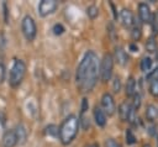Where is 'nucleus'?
Returning <instances> with one entry per match:
<instances>
[{"instance_id":"nucleus-5","label":"nucleus","mask_w":158,"mask_h":147,"mask_svg":"<svg viewBox=\"0 0 158 147\" xmlns=\"http://www.w3.org/2000/svg\"><path fill=\"white\" fill-rule=\"evenodd\" d=\"M112 69H114V57L111 54H105L99 64V75L102 82L110 80L112 75Z\"/></svg>"},{"instance_id":"nucleus-12","label":"nucleus","mask_w":158,"mask_h":147,"mask_svg":"<svg viewBox=\"0 0 158 147\" xmlns=\"http://www.w3.org/2000/svg\"><path fill=\"white\" fill-rule=\"evenodd\" d=\"M93 114H94V120H95L96 125L100 126V127H104L106 125V115L101 110V107L100 106H95Z\"/></svg>"},{"instance_id":"nucleus-7","label":"nucleus","mask_w":158,"mask_h":147,"mask_svg":"<svg viewBox=\"0 0 158 147\" xmlns=\"http://www.w3.org/2000/svg\"><path fill=\"white\" fill-rule=\"evenodd\" d=\"M58 7V1L56 0H42L38 4V12L42 17L48 16L51 14H53Z\"/></svg>"},{"instance_id":"nucleus-2","label":"nucleus","mask_w":158,"mask_h":147,"mask_svg":"<svg viewBox=\"0 0 158 147\" xmlns=\"http://www.w3.org/2000/svg\"><path fill=\"white\" fill-rule=\"evenodd\" d=\"M79 130V119L75 115L67 116L58 128V136L63 145H69L77 137Z\"/></svg>"},{"instance_id":"nucleus-9","label":"nucleus","mask_w":158,"mask_h":147,"mask_svg":"<svg viewBox=\"0 0 158 147\" xmlns=\"http://www.w3.org/2000/svg\"><path fill=\"white\" fill-rule=\"evenodd\" d=\"M1 146L2 147H15L17 146V137L14 128L6 130L1 137Z\"/></svg>"},{"instance_id":"nucleus-34","label":"nucleus","mask_w":158,"mask_h":147,"mask_svg":"<svg viewBox=\"0 0 158 147\" xmlns=\"http://www.w3.org/2000/svg\"><path fill=\"white\" fill-rule=\"evenodd\" d=\"M143 147H151V145H143Z\"/></svg>"},{"instance_id":"nucleus-29","label":"nucleus","mask_w":158,"mask_h":147,"mask_svg":"<svg viewBox=\"0 0 158 147\" xmlns=\"http://www.w3.org/2000/svg\"><path fill=\"white\" fill-rule=\"evenodd\" d=\"M120 89H121V82H120V78L116 77L114 80V90L117 93V91H120Z\"/></svg>"},{"instance_id":"nucleus-3","label":"nucleus","mask_w":158,"mask_h":147,"mask_svg":"<svg viewBox=\"0 0 158 147\" xmlns=\"http://www.w3.org/2000/svg\"><path fill=\"white\" fill-rule=\"evenodd\" d=\"M26 75V64L21 59H15L14 61V64L10 69V74H9V83L12 88H17L23 78Z\"/></svg>"},{"instance_id":"nucleus-4","label":"nucleus","mask_w":158,"mask_h":147,"mask_svg":"<svg viewBox=\"0 0 158 147\" xmlns=\"http://www.w3.org/2000/svg\"><path fill=\"white\" fill-rule=\"evenodd\" d=\"M21 31H22V35L25 36V38L27 41H33L36 38V35H37V26H36V22L35 20L30 16V15H26L23 19H22V22H21Z\"/></svg>"},{"instance_id":"nucleus-20","label":"nucleus","mask_w":158,"mask_h":147,"mask_svg":"<svg viewBox=\"0 0 158 147\" xmlns=\"http://www.w3.org/2000/svg\"><path fill=\"white\" fill-rule=\"evenodd\" d=\"M44 132H46V135H48V136L56 137V136H58V127H57L56 125H48V126L44 128Z\"/></svg>"},{"instance_id":"nucleus-16","label":"nucleus","mask_w":158,"mask_h":147,"mask_svg":"<svg viewBox=\"0 0 158 147\" xmlns=\"http://www.w3.org/2000/svg\"><path fill=\"white\" fill-rule=\"evenodd\" d=\"M146 117L148 121H154L158 117V109L154 105H148L146 109Z\"/></svg>"},{"instance_id":"nucleus-21","label":"nucleus","mask_w":158,"mask_h":147,"mask_svg":"<svg viewBox=\"0 0 158 147\" xmlns=\"http://www.w3.org/2000/svg\"><path fill=\"white\" fill-rule=\"evenodd\" d=\"M146 49L148 51V52H156L157 51V42H156V40L153 38V37H151L148 41H147V43H146Z\"/></svg>"},{"instance_id":"nucleus-32","label":"nucleus","mask_w":158,"mask_h":147,"mask_svg":"<svg viewBox=\"0 0 158 147\" xmlns=\"http://www.w3.org/2000/svg\"><path fill=\"white\" fill-rule=\"evenodd\" d=\"M86 147H99V145L98 143H91V145H88Z\"/></svg>"},{"instance_id":"nucleus-23","label":"nucleus","mask_w":158,"mask_h":147,"mask_svg":"<svg viewBox=\"0 0 158 147\" xmlns=\"http://www.w3.org/2000/svg\"><path fill=\"white\" fill-rule=\"evenodd\" d=\"M126 143L127 145H133L136 143V137L131 130H126Z\"/></svg>"},{"instance_id":"nucleus-13","label":"nucleus","mask_w":158,"mask_h":147,"mask_svg":"<svg viewBox=\"0 0 158 147\" xmlns=\"http://www.w3.org/2000/svg\"><path fill=\"white\" fill-rule=\"evenodd\" d=\"M14 130H15V133H16V137H17V145L19 146L23 145L26 142V140H27V130H26V127L22 124H19Z\"/></svg>"},{"instance_id":"nucleus-15","label":"nucleus","mask_w":158,"mask_h":147,"mask_svg":"<svg viewBox=\"0 0 158 147\" xmlns=\"http://www.w3.org/2000/svg\"><path fill=\"white\" fill-rule=\"evenodd\" d=\"M135 94H136V80L133 77H130L126 83V95L133 96Z\"/></svg>"},{"instance_id":"nucleus-18","label":"nucleus","mask_w":158,"mask_h":147,"mask_svg":"<svg viewBox=\"0 0 158 147\" xmlns=\"http://www.w3.org/2000/svg\"><path fill=\"white\" fill-rule=\"evenodd\" d=\"M131 36L135 41H138L142 36V31H141V26L136 22H133V27H132V31H131Z\"/></svg>"},{"instance_id":"nucleus-31","label":"nucleus","mask_w":158,"mask_h":147,"mask_svg":"<svg viewBox=\"0 0 158 147\" xmlns=\"http://www.w3.org/2000/svg\"><path fill=\"white\" fill-rule=\"evenodd\" d=\"M4 10H5V22H7V7H6V4H4Z\"/></svg>"},{"instance_id":"nucleus-1","label":"nucleus","mask_w":158,"mask_h":147,"mask_svg":"<svg viewBox=\"0 0 158 147\" xmlns=\"http://www.w3.org/2000/svg\"><path fill=\"white\" fill-rule=\"evenodd\" d=\"M99 57L94 51H88L83 56L75 73V83L78 90L89 93L94 89L99 75Z\"/></svg>"},{"instance_id":"nucleus-8","label":"nucleus","mask_w":158,"mask_h":147,"mask_svg":"<svg viewBox=\"0 0 158 147\" xmlns=\"http://www.w3.org/2000/svg\"><path fill=\"white\" fill-rule=\"evenodd\" d=\"M115 109H116V105H115V100H114L112 95L109 93H105L101 96V110L105 112V115L107 114L109 116H111V115H114Z\"/></svg>"},{"instance_id":"nucleus-14","label":"nucleus","mask_w":158,"mask_h":147,"mask_svg":"<svg viewBox=\"0 0 158 147\" xmlns=\"http://www.w3.org/2000/svg\"><path fill=\"white\" fill-rule=\"evenodd\" d=\"M114 61H116L120 65H125L127 64V61H128V57H127V53L126 51L122 48V47H116L115 48V54H114Z\"/></svg>"},{"instance_id":"nucleus-11","label":"nucleus","mask_w":158,"mask_h":147,"mask_svg":"<svg viewBox=\"0 0 158 147\" xmlns=\"http://www.w3.org/2000/svg\"><path fill=\"white\" fill-rule=\"evenodd\" d=\"M120 17H121V21H122L125 27H130L135 22L133 14H132V11L130 9H122L121 12H120Z\"/></svg>"},{"instance_id":"nucleus-24","label":"nucleus","mask_w":158,"mask_h":147,"mask_svg":"<svg viewBox=\"0 0 158 147\" xmlns=\"http://www.w3.org/2000/svg\"><path fill=\"white\" fill-rule=\"evenodd\" d=\"M64 32V27H63V25H60V23H56L54 26H53V33L54 35H62Z\"/></svg>"},{"instance_id":"nucleus-33","label":"nucleus","mask_w":158,"mask_h":147,"mask_svg":"<svg viewBox=\"0 0 158 147\" xmlns=\"http://www.w3.org/2000/svg\"><path fill=\"white\" fill-rule=\"evenodd\" d=\"M149 133H151V135H154V127H151V128H149Z\"/></svg>"},{"instance_id":"nucleus-27","label":"nucleus","mask_w":158,"mask_h":147,"mask_svg":"<svg viewBox=\"0 0 158 147\" xmlns=\"http://www.w3.org/2000/svg\"><path fill=\"white\" fill-rule=\"evenodd\" d=\"M105 147H121V146H120V143H118L117 141H115L114 138H109V140H106V142H105Z\"/></svg>"},{"instance_id":"nucleus-30","label":"nucleus","mask_w":158,"mask_h":147,"mask_svg":"<svg viewBox=\"0 0 158 147\" xmlns=\"http://www.w3.org/2000/svg\"><path fill=\"white\" fill-rule=\"evenodd\" d=\"M130 49H131L132 52H136V51H138V47H137L136 44H133V43H131V44H130Z\"/></svg>"},{"instance_id":"nucleus-25","label":"nucleus","mask_w":158,"mask_h":147,"mask_svg":"<svg viewBox=\"0 0 158 147\" xmlns=\"http://www.w3.org/2000/svg\"><path fill=\"white\" fill-rule=\"evenodd\" d=\"M139 105H141V95L139 94H135L133 95V105H132V107L136 110V109L139 107Z\"/></svg>"},{"instance_id":"nucleus-28","label":"nucleus","mask_w":158,"mask_h":147,"mask_svg":"<svg viewBox=\"0 0 158 147\" xmlns=\"http://www.w3.org/2000/svg\"><path fill=\"white\" fill-rule=\"evenodd\" d=\"M88 107H89V103H88V100L84 98V99H83V103H81V110H80V115H84V114H85V111L88 110Z\"/></svg>"},{"instance_id":"nucleus-22","label":"nucleus","mask_w":158,"mask_h":147,"mask_svg":"<svg viewBox=\"0 0 158 147\" xmlns=\"http://www.w3.org/2000/svg\"><path fill=\"white\" fill-rule=\"evenodd\" d=\"M86 15H88L90 19H95V17L99 15V9H98L95 5H90V6L86 9Z\"/></svg>"},{"instance_id":"nucleus-26","label":"nucleus","mask_w":158,"mask_h":147,"mask_svg":"<svg viewBox=\"0 0 158 147\" xmlns=\"http://www.w3.org/2000/svg\"><path fill=\"white\" fill-rule=\"evenodd\" d=\"M151 23H152V28H153V31H154L156 33H158V16H157V15L152 16V19H151Z\"/></svg>"},{"instance_id":"nucleus-6","label":"nucleus","mask_w":158,"mask_h":147,"mask_svg":"<svg viewBox=\"0 0 158 147\" xmlns=\"http://www.w3.org/2000/svg\"><path fill=\"white\" fill-rule=\"evenodd\" d=\"M118 116L122 121H128L133 124V121L136 120V110L132 107L131 104L123 101L118 106Z\"/></svg>"},{"instance_id":"nucleus-10","label":"nucleus","mask_w":158,"mask_h":147,"mask_svg":"<svg viewBox=\"0 0 158 147\" xmlns=\"http://www.w3.org/2000/svg\"><path fill=\"white\" fill-rule=\"evenodd\" d=\"M138 15H139V19L143 23H151V19H152V12H151V9L147 4L144 2H141L138 5Z\"/></svg>"},{"instance_id":"nucleus-17","label":"nucleus","mask_w":158,"mask_h":147,"mask_svg":"<svg viewBox=\"0 0 158 147\" xmlns=\"http://www.w3.org/2000/svg\"><path fill=\"white\" fill-rule=\"evenodd\" d=\"M149 93L153 96H158V78H152L149 80Z\"/></svg>"},{"instance_id":"nucleus-19","label":"nucleus","mask_w":158,"mask_h":147,"mask_svg":"<svg viewBox=\"0 0 158 147\" xmlns=\"http://www.w3.org/2000/svg\"><path fill=\"white\" fill-rule=\"evenodd\" d=\"M152 68V59L149 57H143L141 61V70L142 72H149V69Z\"/></svg>"}]
</instances>
